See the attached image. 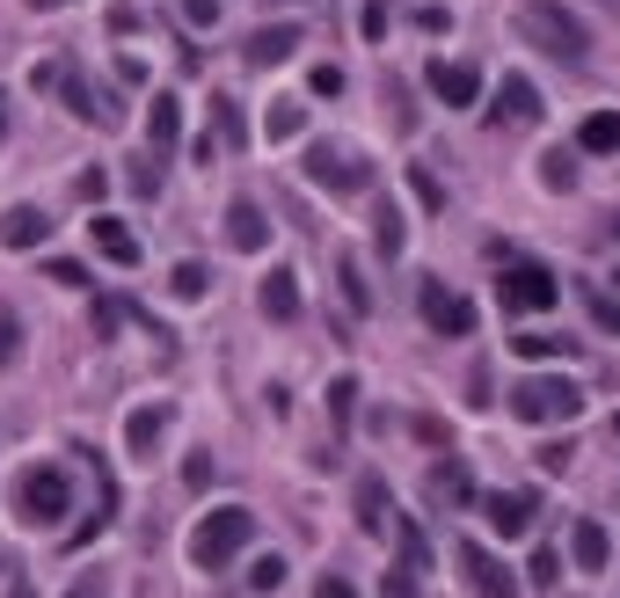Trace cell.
Wrapping results in <instances>:
<instances>
[{"label": "cell", "instance_id": "1", "mask_svg": "<svg viewBox=\"0 0 620 598\" xmlns=\"http://www.w3.org/2000/svg\"><path fill=\"white\" fill-rule=\"evenodd\" d=\"M518 37L540 44V52H555V59H569V66H585V59H591L585 16H569L562 0H526V8H518Z\"/></svg>", "mask_w": 620, "mask_h": 598}, {"label": "cell", "instance_id": "2", "mask_svg": "<svg viewBox=\"0 0 620 598\" xmlns=\"http://www.w3.org/2000/svg\"><path fill=\"white\" fill-rule=\"evenodd\" d=\"M248 540H256V511H248V504H213L205 518H197V533H190V563L219 577Z\"/></svg>", "mask_w": 620, "mask_h": 598}, {"label": "cell", "instance_id": "3", "mask_svg": "<svg viewBox=\"0 0 620 598\" xmlns=\"http://www.w3.org/2000/svg\"><path fill=\"white\" fill-rule=\"evenodd\" d=\"M512 416L518 423H577L585 416V388L562 380V372H533L512 388Z\"/></svg>", "mask_w": 620, "mask_h": 598}, {"label": "cell", "instance_id": "4", "mask_svg": "<svg viewBox=\"0 0 620 598\" xmlns=\"http://www.w3.org/2000/svg\"><path fill=\"white\" fill-rule=\"evenodd\" d=\"M16 511L30 518V526H59L73 511V475L59 467V460H37L30 475L16 482Z\"/></svg>", "mask_w": 620, "mask_h": 598}, {"label": "cell", "instance_id": "5", "mask_svg": "<svg viewBox=\"0 0 620 598\" xmlns=\"http://www.w3.org/2000/svg\"><path fill=\"white\" fill-rule=\"evenodd\" d=\"M307 183L329 190V197H358V190H372V168H365V154H351V146L314 140L307 146Z\"/></svg>", "mask_w": 620, "mask_h": 598}, {"label": "cell", "instance_id": "6", "mask_svg": "<svg viewBox=\"0 0 620 598\" xmlns=\"http://www.w3.org/2000/svg\"><path fill=\"white\" fill-rule=\"evenodd\" d=\"M496 299H504V315H548V307H562V278L540 264H504Z\"/></svg>", "mask_w": 620, "mask_h": 598}, {"label": "cell", "instance_id": "7", "mask_svg": "<svg viewBox=\"0 0 620 598\" xmlns=\"http://www.w3.org/2000/svg\"><path fill=\"white\" fill-rule=\"evenodd\" d=\"M461 577H467V591H475V598H518V577L496 563L482 540H461Z\"/></svg>", "mask_w": 620, "mask_h": 598}, {"label": "cell", "instance_id": "8", "mask_svg": "<svg viewBox=\"0 0 620 598\" xmlns=\"http://www.w3.org/2000/svg\"><path fill=\"white\" fill-rule=\"evenodd\" d=\"M416 299H424V321H431L438 336H475V299L445 292L438 278H424V292H416Z\"/></svg>", "mask_w": 620, "mask_h": 598}, {"label": "cell", "instance_id": "9", "mask_svg": "<svg viewBox=\"0 0 620 598\" xmlns=\"http://www.w3.org/2000/svg\"><path fill=\"white\" fill-rule=\"evenodd\" d=\"M431 95H438L445 110H475L482 103V73L467 66V59H431Z\"/></svg>", "mask_w": 620, "mask_h": 598}, {"label": "cell", "instance_id": "10", "mask_svg": "<svg viewBox=\"0 0 620 598\" xmlns=\"http://www.w3.org/2000/svg\"><path fill=\"white\" fill-rule=\"evenodd\" d=\"M482 518H489V533H504V540H526L533 496L526 489H489V496H482Z\"/></svg>", "mask_w": 620, "mask_h": 598}, {"label": "cell", "instance_id": "11", "mask_svg": "<svg viewBox=\"0 0 620 598\" xmlns=\"http://www.w3.org/2000/svg\"><path fill=\"white\" fill-rule=\"evenodd\" d=\"M496 124H540V89H533L526 73H504L496 81V110H489Z\"/></svg>", "mask_w": 620, "mask_h": 598}, {"label": "cell", "instance_id": "12", "mask_svg": "<svg viewBox=\"0 0 620 598\" xmlns=\"http://www.w3.org/2000/svg\"><path fill=\"white\" fill-rule=\"evenodd\" d=\"M227 241L241 248V256H264V248H270V219H264L256 197H234V205H227Z\"/></svg>", "mask_w": 620, "mask_h": 598}, {"label": "cell", "instance_id": "13", "mask_svg": "<svg viewBox=\"0 0 620 598\" xmlns=\"http://www.w3.org/2000/svg\"><path fill=\"white\" fill-rule=\"evenodd\" d=\"M569 563L585 569V577H599V569L613 563V533H606L599 518H577V526H569Z\"/></svg>", "mask_w": 620, "mask_h": 598}, {"label": "cell", "instance_id": "14", "mask_svg": "<svg viewBox=\"0 0 620 598\" xmlns=\"http://www.w3.org/2000/svg\"><path fill=\"white\" fill-rule=\"evenodd\" d=\"M89 241H95V256H103V264H117V270L140 264V241H132V227H124V219H110V212H95V219H89Z\"/></svg>", "mask_w": 620, "mask_h": 598}, {"label": "cell", "instance_id": "15", "mask_svg": "<svg viewBox=\"0 0 620 598\" xmlns=\"http://www.w3.org/2000/svg\"><path fill=\"white\" fill-rule=\"evenodd\" d=\"M176 140H183V103H176L168 89H161L154 103H146V146H154V154L168 161V154H176Z\"/></svg>", "mask_w": 620, "mask_h": 598}, {"label": "cell", "instance_id": "16", "mask_svg": "<svg viewBox=\"0 0 620 598\" xmlns=\"http://www.w3.org/2000/svg\"><path fill=\"white\" fill-rule=\"evenodd\" d=\"M44 234H52L44 205H8V212H0V248H37Z\"/></svg>", "mask_w": 620, "mask_h": 598}, {"label": "cell", "instance_id": "17", "mask_svg": "<svg viewBox=\"0 0 620 598\" xmlns=\"http://www.w3.org/2000/svg\"><path fill=\"white\" fill-rule=\"evenodd\" d=\"M161 439H168V409H161V402H140L132 416H124V445H132V460H146Z\"/></svg>", "mask_w": 620, "mask_h": 598}, {"label": "cell", "instance_id": "18", "mask_svg": "<svg viewBox=\"0 0 620 598\" xmlns=\"http://www.w3.org/2000/svg\"><path fill=\"white\" fill-rule=\"evenodd\" d=\"M241 52H248V66H285V59L300 52V30H292V22H270V30L248 37Z\"/></svg>", "mask_w": 620, "mask_h": 598}, {"label": "cell", "instance_id": "19", "mask_svg": "<svg viewBox=\"0 0 620 598\" xmlns=\"http://www.w3.org/2000/svg\"><path fill=\"white\" fill-rule=\"evenodd\" d=\"M256 299H264V315H270V321H300V278H292V270H270Z\"/></svg>", "mask_w": 620, "mask_h": 598}, {"label": "cell", "instance_id": "20", "mask_svg": "<svg viewBox=\"0 0 620 598\" xmlns=\"http://www.w3.org/2000/svg\"><path fill=\"white\" fill-rule=\"evenodd\" d=\"M577 154H620V110H591L577 124Z\"/></svg>", "mask_w": 620, "mask_h": 598}, {"label": "cell", "instance_id": "21", "mask_svg": "<svg viewBox=\"0 0 620 598\" xmlns=\"http://www.w3.org/2000/svg\"><path fill=\"white\" fill-rule=\"evenodd\" d=\"M358 526H365V533H388L394 526V504H388V482H380V475L358 482Z\"/></svg>", "mask_w": 620, "mask_h": 598}, {"label": "cell", "instance_id": "22", "mask_svg": "<svg viewBox=\"0 0 620 598\" xmlns=\"http://www.w3.org/2000/svg\"><path fill=\"white\" fill-rule=\"evenodd\" d=\"M337 285H343V307H351V315H372V285H365V264H358V256H337Z\"/></svg>", "mask_w": 620, "mask_h": 598}, {"label": "cell", "instance_id": "23", "mask_svg": "<svg viewBox=\"0 0 620 598\" xmlns=\"http://www.w3.org/2000/svg\"><path fill=\"white\" fill-rule=\"evenodd\" d=\"M475 496V482H467L461 460H445V467H431V504H467Z\"/></svg>", "mask_w": 620, "mask_h": 598}, {"label": "cell", "instance_id": "24", "mask_svg": "<svg viewBox=\"0 0 620 598\" xmlns=\"http://www.w3.org/2000/svg\"><path fill=\"white\" fill-rule=\"evenodd\" d=\"M540 183H548V190H577V146H548V161H540Z\"/></svg>", "mask_w": 620, "mask_h": 598}, {"label": "cell", "instance_id": "25", "mask_svg": "<svg viewBox=\"0 0 620 598\" xmlns=\"http://www.w3.org/2000/svg\"><path fill=\"white\" fill-rule=\"evenodd\" d=\"M168 292H176V299H205V292H213V270H205V264H176V270H168Z\"/></svg>", "mask_w": 620, "mask_h": 598}, {"label": "cell", "instance_id": "26", "mask_svg": "<svg viewBox=\"0 0 620 598\" xmlns=\"http://www.w3.org/2000/svg\"><path fill=\"white\" fill-rule=\"evenodd\" d=\"M264 132H270V140H300V132H307V103H270Z\"/></svg>", "mask_w": 620, "mask_h": 598}, {"label": "cell", "instance_id": "27", "mask_svg": "<svg viewBox=\"0 0 620 598\" xmlns=\"http://www.w3.org/2000/svg\"><path fill=\"white\" fill-rule=\"evenodd\" d=\"M213 124H219V140H227V146H241V140H248L241 103H234V95H213Z\"/></svg>", "mask_w": 620, "mask_h": 598}, {"label": "cell", "instance_id": "28", "mask_svg": "<svg viewBox=\"0 0 620 598\" xmlns=\"http://www.w3.org/2000/svg\"><path fill=\"white\" fill-rule=\"evenodd\" d=\"M372 241L388 248V264L402 256V212H394V205H380V219H372Z\"/></svg>", "mask_w": 620, "mask_h": 598}, {"label": "cell", "instance_id": "29", "mask_svg": "<svg viewBox=\"0 0 620 598\" xmlns=\"http://www.w3.org/2000/svg\"><path fill=\"white\" fill-rule=\"evenodd\" d=\"M329 416H337V423L358 416V380H351V372H343V380H329Z\"/></svg>", "mask_w": 620, "mask_h": 598}, {"label": "cell", "instance_id": "30", "mask_svg": "<svg viewBox=\"0 0 620 598\" xmlns=\"http://www.w3.org/2000/svg\"><path fill=\"white\" fill-rule=\"evenodd\" d=\"M585 307H591V321H599L606 336H620V299H606L599 285H585Z\"/></svg>", "mask_w": 620, "mask_h": 598}, {"label": "cell", "instance_id": "31", "mask_svg": "<svg viewBox=\"0 0 620 598\" xmlns=\"http://www.w3.org/2000/svg\"><path fill=\"white\" fill-rule=\"evenodd\" d=\"M278 584H285L278 555H256V563H248V591H278Z\"/></svg>", "mask_w": 620, "mask_h": 598}, {"label": "cell", "instance_id": "32", "mask_svg": "<svg viewBox=\"0 0 620 598\" xmlns=\"http://www.w3.org/2000/svg\"><path fill=\"white\" fill-rule=\"evenodd\" d=\"M409 190H416V205H424V212H445V190L431 183V168H409Z\"/></svg>", "mask_w": 620, "mask_h": 598}, {"label": "cell", "instance_id": "33", "mask_svg": "<svg viewBox=\"0 0 620 598\" xmlns=\"http://www.w3.org/2000/svg\"><path fill=\"white\" fill-rule=\"evenodd\" d=\"M416 584H424V569H416V563H394L388 569V598H416Z\"/></svg>", "mask_w": 620, "mask_h": 598}, {"label": "cell", "instance_id": "34", "mask_svg": "<svg viewBox=\"0 0 620 598\" xmlns=\"http://www.w3.org/2000/svg\"><path fill=\"white\" fill-rule=\"evenodd\" d=\"M16 358H22V321H16V315H0V372L16 365Z\"/></svg>", "mask_w": 620, "mask_h": 598}, {"label": "cell", "instance_id": "35", "mask_svg": "<svg viewBox=\"0 0 620 598\" xmlns=\"http://www.w3.org/2000/svg\"><path fill=\"white\" fill-rule=\"evenodd\" d=\"M512 351L518 358H555V351H569V343H555V336H512Z\"/></svg>", "mask_w": 620, "mask_h": 598}, {"label": "cell", "instance_id": "36", "mask_svg": "<svg viewBox=\"0 0 620 598\" xmlns=\"http://www.w3.org/2000/svg\"><path fill=\"white\" fill-rule=\"evenodd\" d=\"M183 22H190V30H213V22H219V0H183Z\"/></svg>", "mask_w": 620, "mask_h": 598}, {"label": "cell", "instance_id": "37", "mask_svg": "<svg viewBox=\"0 0 620 598\" xmlns=\"http://www.w3.org/2000/svg\"><path fill=\"white\" fill-rule=\"evenodd\" d=\"M44 278H52V285H89V270L66 264V256H52V264H44Z\"/></svg>", "mask_w": 620, "mask_h": 598}, {"label": "cell", "instance_id": "38", "mask_svg": "<svg viewBox=\"0 0 620 598\" xmlns=\"http://www.w3.org/2000/svg\"><path fill=\"white\" fill-rule=\"evenodd\" d=\"M555 569H562V555H555V547H533V584H555Z\"/></svg>", "mask_w": 620, "mask_h": 598}, {"label": "cell", "instance_id": "39", "mask_svg": "<svg viewBox=\"0 0 620 598\" xmlns=\"http://www.w3.org/2000/svg\"><path fill=\"white\" fill-rule=\"evenodd\" d=\"M117 315H124V307H110V299H95V343H110V336H117Z\"/></svg>", "mask_w": 620, "mask_h": 598}, {"label": "cell", "instance_id": "40", "mask_svg": "<svg viewBox=\"0 0 620 598\" xmlns=\"http://www.w3.org/2000/svg\"><path fill=\"white\" fill-rule=\"evenodd\" d=\"M103 190H110V176H103V168H89V176L73 183V197H81V205H95V197H103Z\"/></svg>", "mask_w": 620, "mask_h": 598}, {"label": "cell", "instance_id": "41", "mask_svg": "<svg viewBox=\"0 0 620 598\" xmlns=\"http://www.w3.org/2000/svg\"><path fill=\"white\" fill-rule=\"evenodd\" d=\"M314 95H343V66H314V81H307Z\"/></svg>", "mask_w": 620, "mask_h": 598}, {"label": "cell", "instance_id": "42", "mask_svg": "<svg viewBox=\"0 0 620 598\" xmlns=\"http://www.w3.org/2000/svg\"><path fill=\"white\" fill-rule=\"evenodd\" d=\"M358 30H365V37H388V0H372L365 16H358Z\"/></svg>", "mask_w": 620, "mask_h": 598}, {"label": "cell", "instance_id": "43", "mask_svg": "<svg viewBox=\"0 0 620 598\" xmlns=\"http://www.w3.org/2000/svg\"><path fill=\"white\" fill-rule=\"evenodd\" d=\"M183 482H190V489H205V482H213V453H190V467H183Z\"/></svg>", "mask_w": 620, "mask_h": 598}, {"label": "cell", "instance_id": "44", "mask_svg": "<svg viewBox=\"0 0 620 598\" xmlns=\"http://www.w3.org/2000/svg\"><path fill=\"white\" fill-rule=\"evenodd\" d=\"M416 30L438 37V30H453V16H445V8H416Z\"/></svg>", "mask_w": 620, "mask_h": 598}, {"label": "cell", "instance_id": "45", "mask_svg": "<svg viewBox=\"0 0 620 598\" xmlns=\"http://www.w3.org/2000/svg\"><path fill=\"white\" fill-rule=\"evenodd\" d=\"M467 394H475V409H489V365L467 372Z\"/></svg>", "mask_w": 620, "mask_h": 598}, {"label": "cell", "instance_id": "46", "mask_svg": "<svg viewBox=\"0 0 620 598\" xmlns=\"http://www.w3.org/2000/svg\"><path fill=\"white\" fill-rule=\"evenodd\" d=\"M314 598H358V591H351V577H321V591H314Z\"/></svg>", "mask_w": 620, "mask_h": 598}, {"label": "cell", "instance_id": "47", "mask_svg": "<svg viewBox=\"0 0 620 598\" xmlns=\"http://www.w3.org/2000/svg\"><path fill=\"white\" fill-rule=\"evenodd\" d=\"M66 598H110V591H103V577H81V584H73Z\"/></svg>", "mask_w": 620, "mask_h": 598}, {"label": "cell", "instance_id": "48", "mask_svg": "<svg viewBox=\"0 0 620 598\" xmlns=\"http://www.w3.org/2000/svg\"><path fill=\"white\" fill-rule=\"evenodd\" d=\"M30 8H37V16H52V8H73V0H30Z\"/></svg>", "mask_w": 620, "mask_h": 598}, {"label": "cell", "instance_id": "49", "mask_svg": "<svg viewBox=\"0 0 620 598\" xmlns=\"http://www.w3.org/2000/svg\"><path fill=\"white\" fill-rule=\"evenodd\" d=\"M0 140H8V89H0Z\"/></svg>", "mask_w": 620, "mask_h": 598}, {"label": "cell", "instance_id": "50", "mask_svg": "<svg viewBox=\"0 0 620 598\" xmlns=\"http://www.w3.org/2000/svg\"><path fill=\"white\" fill-rule=\"evenodd\" d=\"M8 598H37V591H30V584H8Z\"/></svg>", "mask_w": 620, "mask_h": 598}, {"label": "cell", "instance_id": "51", "mask_svg": "<svg viewBox=\"0 0 620 598\" xmlns=\"http://www.w3.org/2000/svg\"><path fill=\"white\" fill-rule=\"evenodd\" d=\"M0 569H16V555H8V547H0Z\"/></svg>", "mask_w": 620, "mask_h": 598}, {"label": "cell", "instance_id": "52", "mask_svg": "<svg viewBox=\"0 0 620 598\" xmlns=\"http://www.w3.org/2000/svg\"><path fill=\"white\" fill-rule=\"evenodd\" d=\"M613 8H620V0H613Z\"/></svg>", "mask_w": 620, "mask_h": 598}, {"label": "cell", "instance_id": "53", "mask_svg": "<svg viewBox=\"0 0 620 598\" xmlns=\"http://www.w3.org/2000/svg\"><path fill=\"white\" fill-rule=\"evenodd\" d=\"M613 285H620V278H613Z\"/></svg>", "mask_w": 620, "mask_h": 598}]
</instances>
